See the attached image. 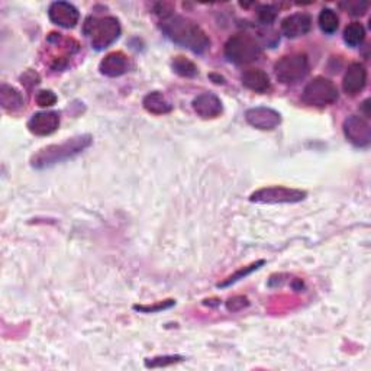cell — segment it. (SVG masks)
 I'll list each match as a JSON object with an SVG mask.
<instances>
[{
  "mask_svg": "<svg viewBox=\"0 0 371 371\" xmlns=\"http://www.w3.org/2000/svg\"><path fill=\"white\" fill-rule=\"evenodd\" d=\"M158 8H161V10L157 12L161 18L159 26L173 42L186 46L190 51L198 54L205 53L211 46V40L198 24L171 10L166 12L163 5Z\"/></svg>",
  "mask_w": 371,
  "mask_h": 371,
  "instance_id": "obj_1",
  "label": "cell"
},
{
  "mask_svg": "<svg viewBox=\"0 0 371 371\" xmlns=\"http://www.w3.org/2000/svg\"><path fill=\"white\" fill-rule=\"evenodd\" d=\"M92 137L90 135H80L74 137L71 139L64 141L61 144L55 145H48V147L40 150L34 157L31 158V164L34 169H46L51 167L57 163H61L64 159L73 158L78 155L80 153H83L87 147H90L92 144Z\"/></svg>",
  "mask_w": 371,
  "mask_h": 371,
  "instance_id": "obj_2",
  "label": "cell"
},
{
  "mask_svg": "<svg viewBox=\"0 0 371 371\" xmlns=\"http://www.w3.org/2000/svg\"><path fill=\"white\" fill-rule=\"evenodd\" d=\"M83 32L90 40L94 50L101 51L119 38L121 25L114 16H106V18H93V16H90L85 22Z\"/></svg>",
  "mask_w": 371,
  "mask_h": 371,
  "instance_id": "obj_3",
  "label": "cell"
},
{
  "mask_svg": "<svg viewBox=\"0 0 371 371\" xmlns=\"http://www.w3.org/2000/svg\"><path fill=\"white\" fill-rule=\"evenodd\" d=\"M225 55L235 64H248L260 58L261 46L251 35L238 34L225 44Z\"/></svg>",
  "mask_w": 371,
  "mask_h": 371,
  "instance_id": "obj_4",
  "label": "cell"
},
{
  "mask_svg": "<svg viewBox=\"0 0 371 371\" xmlns=\"http://www.w3.org/2000/svg\"><path fill=\"white\" fill-rule=\"evenodd\" d=\"M274 73H276L279 82L284 85L296 83L309 73L308 57L304 54L284 55L276 62V66H274Z\"/></svg>",
  "mask_w": 371,
  "mask_h": 371,
  "instance_id": "obj_5",
  "label": "cell"
},
{
  "mask_svg": "<svg viewBox=\"0 0 371 371\" xmlns=\"http://www.w3.org/2000/svg\"><path fill=\"white\" fill-rule=\"evenodd\" d=\"M302 101L311 106H328L338 101V89L325 77H315L312 82L306 85Z\"/></svg>",
  "mask_w": 371,
  "mask_h": 371,
  "instance_id": "obj_6",
  "label": "cell"
},
{
  "mask_svg": "<svg viewBox=\"0 0 371 371\" xmlns=\"http://www.w3.org/2000/svg\"><path fill=\"white\" fill-rule=\"evenodd\" d=\"M306 198V191L297 189H288L283 186H273L264 187L252 193L250 200L255 203H267V205H277V203H297Z\"/></svg>",
  "mask_w": 371,
  "mask_h": 371,
  "instance_id": "obj_7",
  "label": "cell"
},
{
  "mask_svg": "<svg viewBox=\"0 0 371 371\" xmlns=\"http://www.w3.org/2000/svg\"><path fill=\"white\" fill-rule=\"evenodd\" d=\"M344 134L347 139L356 145V147L364 148L371 142V128L370 123L361 117L352 115L344 122Z\"/></svg>",
  "mask_w": 371,
  "mask_h": 371,
  "instance_id": "obj_8",
  "label": "cell"
},
{
  "mask_svg": "<svg viewBox=\"0 0 371 371\" xmlns=\"http://www.w3.org/2000/svg\"><path fill=\"white\" fill-rule=\"evenodd\" d=\"M247 122L261 131H271V129L277 128L282 122V117L277 110L270 107H251L245 112Z\"/></svg>",
  "mask_w": 371,
  "mask_h": 371,
  "instance_id": "obj_9",
  "label": "cell"
},
{
  "mask_svg": "<svg viewBox=\"0 0 371 371\" xmlns=\"http://www.w3.org/2000/svg\"><path fill=\"white\" fill-rule=\"evenodd\" d=\"M48 16L53 24L61 28H74L78 22V10L67 2H54L48 9Z\"/></svg>",
  "mask_w": 371,
  "mask_h": 371,
  "instance_id": "obj_10",
  "label": "cell"
},
{
  "mask_svg": "<svg viewBox=\"0 0 371 371\" xmlns=\"http://www.w3.org/2000/svg\"><path fill=\"white\" fill-rule=\"evenodd\" d=\"M312 28V18L308 13H293L282 21V32L287 38L304 37Z\"/></svg>",
  "mask_w": 371,
  "mask_h": 371,
  "instance_id": "obj_11",
  "label": "cell"
},
{
  "mask_svg": "<svg viewBox=\"0 0 371 371\" xmlns=\"http://www.w3.org/2000/svg\"><path fill=\"white\" fill-rule=\"evenodd\" d=\"M60 126V115L57 112H40L28 122V128L32 134L38 137L51 135Z\"/></svg>",
  "mask_w": 371,
  "mask_h": 371,
  "instance_id": "obj_12",
  "label": "cell"
},
{
  "mask_svg": "<svg viewBox=\"0 0 371 371\" xmlns=\"http://www.w3.org/2000/svg\"><path fill=\"white\" fill-rule=\"evenodd\" d=\"M193 109L203 119H214L222 114V102L212 93H203L193 101Z\"/></svg>",
  "mask_w": 371,
  "mask_h": 371,
  "instance_id": "obj_13",
  "label": "cell"
},
{
  "mask_svg": "<svg viewBox=\"0 0 371 371\" xmlns=\"http://www.w3.org/2000/svg\"><path fill=\"white\" fill-rule=\"evenodd\" d=\"M367 83V70L360 62H354L348 67L344 80H343V87L347 94H357L360 93Z\"/></svg>",
  "mask_w": 371,
  "mask_h": 371,
  "instance_id": "obj_14",
  "label": "cell"
},
{
  "mask_svg": "<svg viewBox=\"0 0 371 371\" xmlns=\"http://www.w3.org/2000/svg\"><path fill=\"white\" fill-rule=\"evenodd\" d=\"M99 70L107 77H119L129 70V58L121 51L110 53L101 61Z\"/></svg>",
  "mask_w": 371,
  "mask_h": 371,
  "instance_id": "obj_15",
  "label": "cell"
},
{
  "mask_svg": "<svg viewBox=\"0 0 371 371\" xmlns=\"http://www.w3.org/2000/svg\"><path fill=\"white\" fill-rule=\"evenodd\" d=\"M241 80H243V85L257 93H264L271 87L270 77L266 71L260 69H250L243 73L241 76Z\"/></svg>",
  "mask_w": 371,
  "mask_h": 371,
  "instance_id": "obj_16",
  "label": "cell"
},
{
  "mask_svg": "<svg viewBox=\"0 0 371 371\" xmlns=\"http://www.w3.org/2000/svg\"><path fill=\"white\" fill-rule=\"evenodd\" d=\"M142 105L145 110L150 112L153 115H166L170 114L173 106L170 102L166 99V96L161 92H151L145 96Z\"/></svg>",
  "mask_w": 371,
  "mask_h": 371,
  "instance_id": "obj_17",
  "label": "cell"
},
{
  "mask_svg": "<svg viewBox=\"0 0 371 371\" xmlns=\"http://www.w3.org/2000/svg\"><path fill=\"white\" fill-rule=\"evenodd\" d=\"M0 103L8 112H16L24 107L22 94L9 85H2L0 87Z\"/></svg>",
  "mask_w": 371,
  "mask_h": 371,
  "instance_id": "obj_18",
  "label": "cell"
},
{
  "mask_svg": "<svg viewBox=\"0 0 371 371\" xmlns=\"http://www.w3.org/2000/svg\"><path fill=\"white\" fill-rule=\"evenodd\" d=\"M365 38V29L360 22H352L347 25L344 31V41L350 46H359L363 44Z\"/></svg>",
  "mask_w": 371,
  "mask_h": 371,
  "instance_id": "obj_19",
  "label": "cell"
},
{
  "mask_svg": "<svg viewBox=\"0 0 371 371\" xmlns=\"http://www.w3.org/2000/svg\"><path fill=\"white\" fill-rule=\"evenodd\" d=\"M338 25H340V19H338V15L332 9H322L319 15V26L322 32H325L327 35H332L334 32H336Z\"/></svg>",
  "mask_w": 371,
  "mask_h": 371,
  "instance_id": "obj_20",
  "label": "cell"
},
{
  "mask_svg": "<svg viewBox=\"0 0 371 371\" xmlns=\"http://www.w3.org/2000/svg\"><path fill=\"white\" fill-rule=\"evenodd\" d=\"M173 70L182 77H195L198 74V67L184 57H175L173 60Z\"/></svg>",
  "mask_w": 371,
  "mask_h": 371,
  "instance_id": "obj_21",
  "label": "cell"
},
{
  "mask_svg": "<svg viewBox=\"0 0 371 371\" xmlns=\"http://www.w3.org/2000/svg\"><path fill=\"white\" fill-rule=\"evenodd\" d=\"M263 264H264V261H258V263H254V264H251V266H248V267L241 268L238 273H235V274H234V276H231V277H230L227 282L219 283V287H225V286H228V284H231V283H235V282H238L239 279H243V277L248 276V274H251L254 270H257L258 267L263 266Z\"/></svg>",
  "mask_w": 371,
  "mask_h": 371,
  "instance_id": "obj_22",
  "label": "cell"
},
{
  "mask_svg": "<svg viewBox=\"0 0 371 371\" xmlns=\"http://www.w3.org/2000/svg\"><path fill=\"white\" fill-rule=\"evenodd\" d=\"M179 361H182L180 356H164V357H155L151 361L147 360V361H145V365L153 367V368L154 367H166V365L179 363Z\"/></svg>",
  "mask_w": 371,
  "mask_h": 371,
  "instance_id": "obj_23",
  "label": "cell"
},
{
  "mask_svg": "<svg viewBox=\"0 0 371 371\" xmlns=\"http://www.w3.org/2000/svg\"><path fill=\"white\" fill-rule=\"evenodd\" d=\"M276 16H277V12L273 6L264 5L258 9V19H260V22L264 25H270L274 19H276Z\"/></svg>",
  "mask_w": 371,
  "mask_h": 371,
  "instance_id": "obj_24",
  "label": "cell"
},
{
  "mask_svg": "<svg viewBox=\"0 0 371 371\" xmlns=\"http://www.w3.org/2000/svg\"><path fill=\"white\" fill-rule=\"evenodd\" d=\"M57 102V96L51 92V90H41L37 94V103L42 107H48V106H53Z\"/></svg>",
  "mask_w": 371,
  "mask_h": 371,
  "instance_id": "obj_25",
  "label": "cell"
},
{
  "mask_svg": "<svg viewBox=\"0 0 371 371\" xmlns=\"http://www.w3.org/2000/svg\"><path fill=\"white\" fill-rule=\"evenodd\" d=\"M173 304H174V300H166V302H159V303L153 304V306H135V309L139 312H147V313L151 312L153 313V312L169 309V308H171Z\"/></svg>",
  "mask_w": 371,
  "mask_h": 371,
  "instance_id": "obj_26",
  "label": "cell"
},
{
  "mask_svg": "<svg viewBox=\"0 0 371 371\" xmlns=\"http://www.w3.org/2000/svg\"><path fill=\"white\" fill-rule=\"evenodd\" d=\"M248 306V299L244 296H235L227 302V309L230 312H238Z\"/></svg>",
  "mask_w": 371,
  "mask_h": 371,
  "instance_id": "obj_27",
  "label": "cell"
},
{
  "mask_svg": "<svg viewBox=\"0 0 371 371\" xmlns=\"http://www.w3.org/2000/svg\"><path fill=\"white\" fill-rule=\"evenodd\" d=\"M343 8H345L347 12H350V15L361 16L367 10L368 3H365V2H348V3H343Z\"/></svg>",
  "mask_w": 371,
  "mask_h": 371,
  "instance_id": "obj_28",
  "label": "cell"
}]
</instances>
